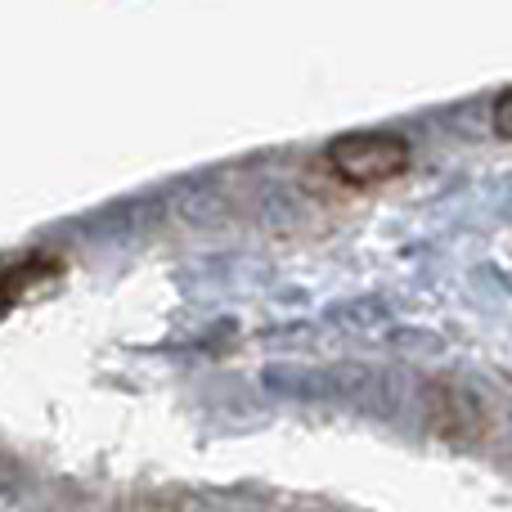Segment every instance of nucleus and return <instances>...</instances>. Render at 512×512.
I'll list each match as a JSON object with an SVG mask.
<instances>
[{"instance_id":"1","label":"nucleus","mask_w":512,"mask_h":512,"mask_svg":"<svg viewBox=\"0 0 512 512\" xmlns=\"http://www.w3.org/2000/svg\"><path fill=\"white\" fill-rule=\"evenodd\" d=\"M414 162V144L396 131H346L328 140V167L346 185H387L405 176Z\"/></svg>"},{"instance_id":"2","label":"nucleus","mask_w":512,"mask_h":512,"mask_svg":"<svg viewBox=\"0 0 512 512\" xmlns=\"http://www.w3.org/2000/svg\"><path fill=\"white\" fill-rule=\"evenodd\" d=\"M54 279H59V261L50 256H27L23 265H9L0 274V319L27 297V288H50Z\"/></svg>"},{"instance_id":"3","label":"nucleus","mask_w":512,"mask_h":512,"mask_svg":"<svg viewBox=\"0 0 512 512\" xmlns=\"http://www.w3.org/2000/svg\"><path fill=\"white\" fill-rule=\"evenodd\" d=\"M490 126H495L499 140H512V86L499 90L495 104H490Z\"/></svg>"}]
</instances>
